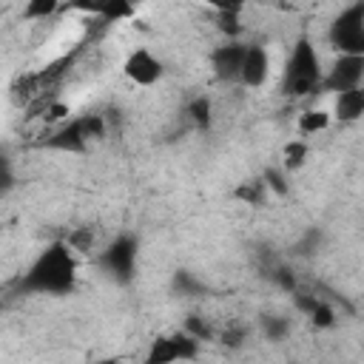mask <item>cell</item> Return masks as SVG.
I'll list each match as a JSON object with an SVG mask.
<instances>
[{
  "instance_id": "obj_1",
  "label": "cell",
  "mask_w": 364,
  "mask_h": 364,
  "mask_svg": "<svg viewBox=\"0 0 364 364\" xmlns=\"http://www.w3.org/2000/svg\"><path fill=\"white\" fill-rule=\"evenodd\" d=\"M74 282H77L74 250L65 242H54L28 264V270L20 279V287L28 293L65 296L74 290Z\"/></svg>"
},
{
  "instance_id": "obj_11",
  "label": "cell",
  "mask_w": 364,
  "mask_h": 364,
  "mask_svg": "<svg viewBox=\"0 0 364 364\" xmlns=\"http://www.w3.org/2000/svg\"><path fill=\"white\" fill-rule=\"evenodd\" d=\"M330 125H333V117H330L327 108H307V111H301V114L296 117V128H299V134H304V136L324 134Z\"/></svg>"
},
{
  "instance_id": "obj_9",
  "label": "cell",
  "mask_w": 364,
  "mask_h": 364,
  "mask_svg": "<svg viewBox=\"0 0 364 364\" xmlns=\"http://www.w3.org/2000/svg\"><path fill=\"white\" fill-rule=\"evenodd\" d=\"M136 264V242L131 236H117L105 250H102V267L117 276V279H128L134 273Z\"/></svg>"
},
{
  "instance_id": "obj_12",
  "label": "cell",
  "mask_w": 364,
  "mask_h": 364,
  "mask_svg": "<svg viewBox=\"0 0 364 364\" xmlns=\"http://www.w3.org/2000/svg\"><path fill=\"white\" fill-rule=\"evenodd\" d=\"M307 154H310V148H307V142L304 139H290L284 148H282V171H296V168H301L304 162H307Z\"/></svg>"
},
{
  "instance_id": "obj_8",
  "label": "cell",
  "mask_w": 364,
  "mask_h": 364,
  "mask_svg": "<svg viewBox=\"0 0 364 364\" xmlns=\"http://www.w3.org/2000/svg\"><path fill=\"white\" fill-rule=\"evenodd\" d=\"M245 48L247 43L242 40H225L210 51V71L222 80V82H239V68L245 60Z\"/></svg>"
},
{
  "instance_id": "obj_16",
  "label": "cell",
  "mask_w": 364,
  "mask_h": 364,
  "mask_svg": "<svg viewBox=\"0 0 364 364\" xmlns=\"http://www.w3.org/2000/svg\"><path fill=\"white\" fill-rule=\"evenodd\" d=\"M307 318H310L316 327H333V324H336V310H333V304H330V301L318 299V301L307 310Z\"/></svg>"
},
{
  "instance_id": "obj_4",
  "label": "cell",
  "mask_w": 364,
  "mask_h": 364,
  "mask_svg": "<svg viewBox=\"0 0 364 364\" xmlns=\"http://www.w3.org/2000/svg\"><path fill=\"white\" fill-rule=\"evenodd\" d=\"M122 74H125L128 82H134L139 88H151V85H156L165 77V63H162V57L154 48L136 46L122 60Z\"/></svg>"
},
{
  "instance_id": "obj_7",
  "label": "cell",
  "mask_w": 364,
  "mask_h": 364,
  "mask_svg": "<svg viewBox=\"0 0 364 364\" xmlns=\"http://www.w3.org/2000/svg\"><path fill=\"white\" fill-rule=\"evenodd\" d=\"M270 68H273V60H270L267 46H262V43H247L245 60H242V68H239V82H236V85L262 88V85L270 80Z\"/></svg>"
},
{
  "instance_id": "obj_6",
  "label": "cell",
  "mask_w": 364,
  "mask_h": 364,
  "mask_svg": "<svg viewBox=\"0 0 364 364\" xmlns=\"http://www.w3.org/2000/svg\"><path fill=\"white\" fill-rule=\"evenodd\" d=\"M199 353V341L188 333H176V336H162L156 341H151L145 364H176V361H188Z\"/></svg>"
},
{
  "instance_id": "obj_17",
  "label": "cell",
  "mask_w": 364,
  "mask_h": 364,
  "mask_svg": "<svg viewBox=\"0 0 364 364\" xmlns=\"http://www.w3.org/2000/svg\"><path fill=\"white\" fill-rule=\"evenodd\" d=\"M262 333L273 341H282L287 333H290V321L284 316H264L262 318Z\"/></svg>"
},
{
  "instance_id": "obj_10",
  "label": "cell",
  "mask_w": 364,
  "mask_h": 364,
  "mask_svg": "<svg viewBox=\"0 0 364 364\" xmlns=\"http://www.w3.org/2000/svg\"><path fill=\"white\" fill-rule=\"evenodd\" d=\"M333 108H330V117L333 122H355L361 119L364 114V88H353V91H341V94H333Z\"/></svg>"
},
{
  "instance_id": "obj_15",
  "label": "cell",
  "mask_w": 364,
  "mask_h": 364,
  "mask_svg": "<svg viewBox=\"0 0 364 364\" xmlns=\"http://www.w3.org/2000/svg\"><path fill=\"white\" fill-rule=\"evenodd\" d=\"M262 182H264L267 193H276V196H284V193L290 191V185H287V171H282L279 165H276V168H267L264 176H262Z\"/></svg>"
},
{
  "instance_id": "obj_18",
  "label": "cell",
  "mask_w": 364,
  "mask_h": 364,
  "mask_svg": "<svg viewBox=\"0 0 364 364\" xmlns=\"http://www.w3.org/2000/svg\"><path fill=\"white\" fill-rule=\"evenodd\" d=\"M287 364H296V361H287Z\"/></svg>"
},
{
  "instance_id": "obj_2",
  "label": "cell",
  "mask_w": 364,
  "mask_h": 364,
  "mask_svg": "<svg viewBox=\"0 0 364 364\" xmlns=\"http://www.w3.org/2000/svg\"><path fill=\"white\" fill-rule=\"evenodd\" d=\"M321 57L316 51V46L301 37L296 40L284 68H282V94L284 97H310L316 91H321Z\"/></svg>"
},
{
  "instance_id": "obj_3",
  "label": "cell",
  "mask_w": 364,
  "mask_h": 364,
  "mask_svg": "<svg viewBox=\"0 0 364 364\" xmlns=\"http://www.w3.org/2000/svg\"><path fill=\"white\" fill-rule=\"evenodd\" d=\"M327 43L338 54H364V3H350L330 20Z\"/></svg>"
},
{
  "instance_id": "obj_14",
  "label": "cell",
  "mask_w": 364,
  "mask_h": 364,
  "mask_svg": "<svg viewBox=\"0 0 364 364\" xmlns=\"http://www.w3.org/2000/svg\"><path fill=\"white\" fill-rule=\"evenodd\" d=\"M236 196L245 202V205H262L267 199V188L262 179H250V182H242L236 188Z\"/></svg>"
},
{
  "instance_id": "obj_13",
  "label": "cell",
  "mask_w": 364,
  "mask_h": 364,
  "mask_svg": "<svg viewBox=\"0 0 364 364\" xmlns=\"http://www.w3.org/2000/svg\"><path fill=\"white\" fill-rule=\"evenodd\" d=\"M210 100L208 97H193L191 102H188V108H185V117L193 122V125H199V128H205L208 122H210Z\"/></svg>"
},
{
  "instance_id": "obj_5",
  "label": "cell",
  "mask_w": 364,
  "mask_h": 364,
  "mask_svg": "<svg viewBox=\"0 0 364 364\" xmlns=\"http://www.w3.org/2000/svg\"><path fill=\"white\" fill-rule=\"evenodd\" d=\"M364 80V54H338L330 68H324L321 74V91L330 94H341V91H353L361 88Z\"/></svg>"
}]
</instances>
